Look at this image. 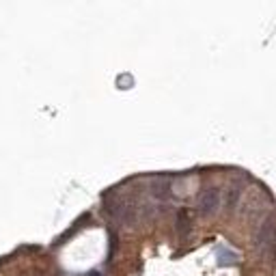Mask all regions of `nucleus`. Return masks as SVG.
<instances>
[{"mask_svg": "<svg viewBox=\"0 0 276 276\" xmlns=\"http://www.w3.org/2000/svg\"><path fill=\"white\" fill-rule=\"evenodd\" d=\"M255 248L265 259L276 257V220L267 218V220L259 224V229L255 233Z\"/></svg>", "mask_w": 276, "mask_h": 276, "instance_id": "nucleus-1", "label": "nucleus"}, {"mask_svg": "<svg viewBox=\"0 0 276 276\" xmlns=\"http://www.w3.org/2000/svg\"><path fill=\"white\" fill-rule=\"evenodd\" d=\"M220 203H222V194L218 188H205L199 199H197V209L201 216H214L218 209H220Z\"/></svg>", "mask_w": 276, "mask_h": 276, "instance_id": "nucleus-2", "label": "nucleus"}, {"mask_svg": "<svg viewBox=\"0 0 276 276\" xmlns=\"http://www.w3.org/2000/svg\"><path fill=\"white\" fill-rule=\"evenodd\" d=\"M177 229H179L181 235H186L190 229V218H188V212H186V209H181V212L177 214Z\"/></svg>", "mask_w": 276, "mask_h": 276, "instance_id": "nucleus-3", "label": "nucleus"}, {"mask_svg": "<svg viewBox=\"0 0 276 276\" xmlns=\"http://www.w3.org/2000/svg\"><path fill=\"white\" fill-rule=\"evenodd\" d=\"M238 199H240V190L231 188V190H229V197H226V205H229V207H235V203H238Z\"/></svg>", "mask_w": 276, "mask_h": 276, "instance_id": "nucleus-4", "label": "nucleus"}, {"mask_svg": "<svg viewBox=\"0 0 276 276\" xmlns=\"http://www.w3.org/2000/svg\"><path fill=\"white\" fill-rule=\"evenodd\" d=\"M86 276H102V274H100V272H88Z\"/></svg>", "mask_w": 276, "mask_h": 276, "instance_id": "nucleus-5", "label": "nucleus"}]
</instances>
